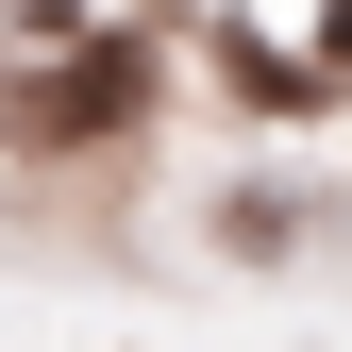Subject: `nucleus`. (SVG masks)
I'll return each instance as SVG.
<instances>
[{"instance_id": "f257e3e1", "label": "nucleus", "mask_w": 352, "mask_h": 352, "mask_svg": "<svg viewBox=\"0 0 352 352\" xmlns=\"http://www.w3.org/2000/svg\"><path fill=\"white\" fill-rule=\"evenodd\" d=\"M118 101H135V67H118V51H84V67L34 84V135H118Z\"/></svg>"}, {"instance_id": "f03ea898", "label": "nucleus", "mask_w": 352, "mask_h": 352, "mask_svg": "<svg viewBox=\"0 0 352 352\" xmlns=\"http://www.w3.org/2000/svg\"><path fill=\"white\" fill-rule=\"evenodd\" d=\"M319 51H336V84H352V0H319Z\"/></svg>"}]
</instances>
